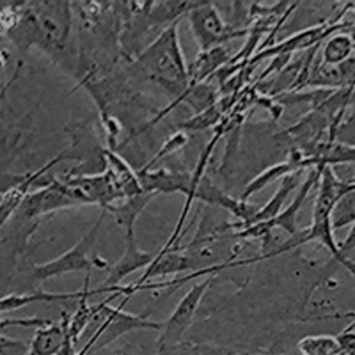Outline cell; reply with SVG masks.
<instances>
[{"label": "cell", "mask_w": 355, "mask_h": 355, "mask_svg": "<svg viewBox=\"0 0 355 355\" xmlns=\"http://www.w3.org/2000/svg\"><path fill=\"white\" fill-rule=\"evenodd\" d=\"M93 290H89V274L85 277L84 288L80 291H71V293H53V291H27V293H11L4 295L0 300V311L9 313V311L20 309L33 302H50V304H66L73 300H82L84 297H93Z\"/></svg>", "instance_id": "9"}, {"label": "cell", "mask_w": 355, "mask_h": 355, "mask_svg": "<svg viewBox=\"0 0 355 355\" xmlns=\"http://www.w3.org/2000/svg\"><path fill=\"white\" fill-rule=\"evenodd\" d=\"M306 167H309V162H307L306 157H300V155H295V157L288 162L275 164V166L268 167V169H265L263 173H259L256 178H252V180L247 183L245 189L242 190V194H240L239 199L249 201V198H252L254 194L261 192L263 189H266V187L272 185V183L279 182V180L283 182L284 178L293 174L295 171L306 169Z\"/></svg>", "instance_id": "12"}, {"label": "cell", "mask_w": 355, "mask_h": 355, "mask_svg": "<svg viewBox=\"0 0 355 355\" xmlns=\"http://www.w3.org/2000/svg\"><path fill=\"white\" fill-rule=\"evenodd\" d=\"M302 355H338L343 350L338 338L332 336H306L297 345Z\"/></svg>", "instance_id": "20"}, {"label": "cell", "mask_w": 355, "mask_h": 355, "mask_svg": "<svg viewBox=\"0 0 355 355\" xmlns=\"http://www.w3.org/2000/svg\"><path fill=\"white\" fill-rule=\"evenodd\" d=\"M354 249H355V224L352 226L350 233H348V236L345 239V242L339 245V256L336 259H332V261H338L339 258H348V254H350Z\"/></svg>", "instance_id": "27"}, {"label": "cell", "mask_w": 355, "mask_h": 355, "mask_svg": "<svg viewBox=\"0 0 355 355\" xmlns=\"http://www.w3.org/2000/svg\"><path fill=\"white\" fill-rule=\"evenodd\" d=\"M350 182H355V178H352V180H350Z\"/></svg>", "instance_id": "29"}, {"label": "cell", "mask_w": 355, "mask_h": 355, "mask_svg": "<svg viewBox=\"0 0 355 355\" xmlns=\"http://www.w3.org/2000/svg\"><path fill=\"white\" fill-rule=\"evenodd\" d=\"M187 20L201 52H208L226 44L227 41L249 34V28H239L222 20L214 2H202L199 8L190 12Z\"/></svg>", "instance_id": "5"}, {"label": "cell", "mask_w": 355, "mask_h": 355, "mask_svg": "<svg viewBox=\"0 0 355 355\" xmlns=\"http://www.w3.org/2000/svg\"><path fill=\"white\" fill-rule=\"evenodd\" d=\"M187 142H189V135H187V132H183V130H180V132L173 133V135H171V137L166 141V144L162 146L160 151H158V153L155 155V157L151 158L150 162H148V166L142 167V171L153 169V166H155V164H157L158 160H162V158L169 157V155L178 153V151L182 150V148H185Z\"/></svg>", "instance_id": "24"}, {"label": "cell", "mask_w": 355, "mask_h": 355, "mask_svg": "<svg viewBox=\"0 0 355 355\" xmlns=\"http://www.w3.org/2000/svg\"><path fill=\"white\" fill-rule=\"evenodd\" d=\"M231 59H233V57H231V52L226 44L208 50V52H199V55L196 57L194 64L189 66L190 85L202 84V82L214 78Z\"/></svg>", "instance_id": "13"}, {"label": "cell", "mask_w": 355, "mask_h": 355, "mask_svg": "<svg viewBox=\"0 0 355 355\" xmlns=\"http://www.w3.org/2000/svg\"><path fill=\"white\" fill-rule=\"evenodd\" d=\"M331 224L332 230H343L348 224L354 226L355 224V192H350V194L343 196L339 199L338 205L334 206L331 215Z\"/></svg>", "instance_id": "22"}, {"label": "cell", "mask_w": 355, "mask_h": 355, "mask_svg": "<svg viewBox=\"0 0 355 355\" xmlns=\"http://www.w3.org/2000/svg\"><path fill=\"white\" fill-rule=\"evenodd\" d=\"M182 250L162 249L160 252L155 256V261L146 268L139 284H148L157 277H167V275L182 274V272H198V261H196V258L185 254Z\"/></svg>", "instance_id": "10"}, {"label": "cell", "mask_w": 355, "mask_h": 355, "mask_svg": "<svg viewBox=\"0 0 355 355\" xmlns=\"http://www.w3.org/2000/svg\"><path fill=\"white\" fill-rule=\"evenodd\" d=\"M132 66L135 73L160 85L173 101L180 100L190 89L189 66L180 44L178 24L162 31L157 40L133 59Z\"/></svg>", "instance_id": "2"}, {"label": "cell", "mask_w": 355, "mask_h": 355, "mask_svg": "<svg viewBox=\"0 0 355 355\" xmlns=\"http://www.w3.org/2000/svg\"><path fill=\"white\" fill-rule=\"evenodd\" d=\"M71 2H21L18 9L8 8V37L21 52L37 49L68 71L78 69L80 59L71 37Z\"/></svg>", "instance_id": "1"}, {"label": "cell", "mask_w": 355, "mask_h": 355, "mask_svg": "<svg viewBox=\"0 0 355 355\" xmlns=\"http://www.w3.org/2000/svg\"><path fill=\"white\" fill-rule=\"evenodd\" d=\"M224 112H222L220 105H214L208 110L201 114H194V116L187 119L185 123H182L183 130H190V132H202V130L210 128V126H215L222 119Z\"/></svg>", "instance_id": "23"}, {"label": "cell", "mask_w": 355, "mask_h": 355, "mask_svg": "<svg viewBox=\"0 0 355 355\" xmlns=\"http://www.w3.org/2000/svg\"><path fill=\"white\" fill-rule=\"evenodd\" d=\"M304 173H306V169H299V171H295L293 174H290V176L284 178L283 182H281V187L277 189V192L268 199V202H266L265 206H261V210H259L258 217L254 218L252 224L274 220L277 215L283 214L284 205H286L291 192H293L295 189H299V187L302 185L304 180H306V178H304ZM252 224H250V226H252Z\"/></svg>", "instance_id": "16"}, {"label": "cell", "mask_w": 355, "mask_h": 355, "mask_svg": "<svg viewBox=\"0 0 355 355\" xmlns=\"http://www.w3.org/2000/svg\"><path fill=\"white\" fill-rule=\"evenodd\" d=\"M126 245H125V254L119 258V261L114 263L109 268V277L100 288L94 290V293H103V291H116L117 286H121V283L128 277L130 274H133L139 268H148L151 263L155 261V256L150 252H144V250L139 247L137 240H135V234L133 230H126L125 234Z\"/></svg>", "instance_id": "7"}, {"label": "cell", "mask_w": 355, "mask_h": 355, "mask_svg": "<svg viewBox=\"0 0 355 355\" xmlns=\"http://www.w3.org/2000/svg\"><path fill=\"white\" fill-rule=\"evenodd\" d=\"M320 178H322V167H315V169L307 174L306 180L302 182V185L299 187V190H297V194H295L291 205L288 206V208H284L283 214L277 215L274 220L265 222L266 227H268L270 231L274 230V227L284 230L288 234H290V236H293V234L299 233V230H297V215H299V211L302 210L304 201L307 199V196H309L311 190L315 189V187L320 183Z\"/></svg>", "instance_id": "11"}, {"label": "cell", "mask_w": 355, "mask_h": 355, "mask_svg": "<svg viewBox=\"0 0 355 355\" xmlns=\"http://www.w3.org/2000/svg\"><path fill=\"white\" fill-rule=\"evenodd\" d=\"M2 355H31V345L2 336Z\"/></svg>", "instance_id": "26"}, {"label": "cell", "mask_w": 355, "mask_h": 355, "mask_svg": "<svg viewBox=\"0 0 355 355\" xmlns=\"http://www.w3.org/2000/svg\"><path fill=\"white\" fill-rule=\"evenodd\" d=\"M217 275H208L205 281L194 284L190 288L183 299L178 302V306L174 307L173 315L169 316L166 323H164V329H162V334L158 338V350H164V348L174 347V345L182 343L183 334L187 332V329L192 325L194 322V316L198 313V307L201 304L202 297L206 295L210 284L214 283Z\"/></svg>", "instance_id": "6"}, {"label": "cell", "mask_w": 355, "mask_h": 355, "mask_svg": "<svg viewBox=\"0 0 355 355\" xmlns=\"http://www.w3.org/2000/svg\"><path fill=\"white\" fill-rule=\"evenodd\" d=\"M157 194H148V192H144V194L133 196V198H125L121 202H117V205L107 206L103 211L112 215L114 220L117 222V226H123L125 230H133L139 215L144 211V208L150 205V201Z\"/></svg>", "instance_id": "18"}, {"label": "cell", "mask_w": 355, "mask_h": 355, "mask_svg": "<svg viewBox=\"0 0 355 355\" xmlns=\"http://www.w3.org/2000/svg\"><path fill=\"white\" fill-rule=\"evenodd\" d=\"M157 355H265L259 352L249 350H230L224 347H214V345H192L178 343L174 347L158 350Z\"/></svg>", "instance_id": "19"}, {"label": "cell", "mask_w": 355, "mask_h": 355, "mask_svg": "<svg viewBox=\"0 0 355 355\" xmlns=\"http://www.w3.org/2000/svg\"><path fill=\"white\" fill-rule=\"evenodd\" d=\"M202 2H183V0H166V2H153V8L148 12V27H162L164 31L171 25L180 24V18L189 17L190 12L199 8Z\"/></svg>", "instance_id": "15"}, {"label": "cell", "mask_w": 355, "mask_h": 355, "mask_svg": "<svg viewBox=\"0 0 355 355\" xmlns=\"http://www.w3.org/2000/svg\"><path fill=\"white\" fill-rule=\"evenodd\" d=\"M354 50V41L347 34H334L323 44V62L325 64L338 66L350 57Z\"/></svg>", "instance_id": "21"}, {"label": "cell", "mask_w": 355, "mask_h": 355, "mask_svg": "<svg viewBox=\"0 0 355 355\" xmlns=\"http://www.w3.org/2000/svg\"><path fill=\"white\" fill-rule=\"evenodd\" d=\"M103 158L107 162V169L112 171V174L117 178L119 185H121L123 192H125V198L144 194L141 182H139V173H135L132 169V166H130L121 155L116 153L114 150H109V148H103Z\"/></svg>", "instance_id": "17"}, {"label": "cell", "mask_w": 355, "mask_h": 355, "mask_svg": "<svg viewBox=\"0 0 355 355\" xmlns=\"http://www.w3.org/2000/svg\"><path fill=\"white\" fill-rule=\"evenodd\" d=\"M107 211L101 210L100 217L94 222V226L87 231V233L78 240L71 249H68L64 254H61L59 258L52 259V261L41 263L33 268V279L36 283H43V281H49V279L59 277V275L71 274V272L85 270L89 274L94 268H100V270H109L110 266L107 265L105 259H101L100 256H96L94 259H89V250L93 249L94 243H96L98 231H100L101 222L105 218Z\"/></svg>", "instance_id": "3"}, {"label": "cell", "mask_w": 355, "mask_h": 355, "mask_svg": "<svg viewBox=\"0 0 355 355\" xmlns=\"http://www.w3.org/2000/svg\"><path fill=\"white\" fill-rule=\"evenodd\" d=\"M68 341V316L62 323H50L46 327L36 329L31 355H61Z\"/></svg>", "instance_id": "14"}, {"label": "cell", "mask_w": 355, "mask_h": 355, "mask_svg": "<svg viewBox=\"0 0 355 355\" xmlns=\"http://www.w3.org/2000/svg\"><path fill=\"white\" fill-rule=\"evenodd\" d=\"M341 25H334V27H325V25H316V27H309L306 31H300V33L293 34L288 40L281 41V43L274 44L270 49H261L256 55H252V59L247 64V75L252 71V68L259 64L263 59H268V57H279V55H291L293 52H299V50H306L315 46L316 43L323 40L325 36H331L336 28H339Z\"/></svg>", "instance_id": "8"}, {"label": "cell", "mask_w": 355, "mask_h": 355, "mask_svg": "<svg viewBox=\"0 0 355 355\" xmlns=\"http://www.w3.org/2000/svg\"><path fill=\"white\" fill-rule=\"evenodd\" d=\"M334 263H338V265L343 266L345 270H347L348 274H350L352 277L355 279V261H354V259H350V258H339L338 261H334Z\"/></svg>", "instance_id": "28"}, {"label": "cell", "mask_w": 355, "mask_h": 355, "mask_svg": "<svg viewBox=\"0 0 355 355\" xmlns=\"http://www.w3.org/2000/svg\"><path fill=\"white\" fill-rule=\"evenodd\" d=\"M50 323H53L52 320H44V318H21V320H2L0 322V325H2V329L6 327H33V329H41V327H46V325H50Z\"/></svg>", "instance_id": "25"}, {"label": "cell", "mask_w": 355, "mask_h": 355, "mask_svg": "<svg viewBox=\"0 0 355 355\" xmlns=\"http://www.w3.org/2000/svg\"><path fill=\"white\" fill-rule=\"evenodd\" d=\"M91 202L85 199L77 187H71L61 178L52 176L49 183L41 187L36 192H31L21 202L18 214L24 215L28 220H37L44 215H52L57 210L64 208H77V206H85Z\"/></svg>", "instance_id": "4"}]
</instances>
